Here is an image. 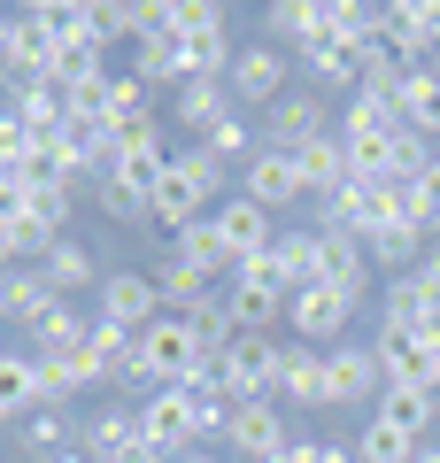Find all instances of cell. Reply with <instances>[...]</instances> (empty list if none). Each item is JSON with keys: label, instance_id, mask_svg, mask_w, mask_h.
<instances>
[{"label": "cell", "instance_id": "7bdbcfd3", "mask_svg": "<svg viewBox=\"0 0 440 463\" xmlns=\"http://www.w3.org/2000/svg\"><path fill=\"white\" fill-rule=\"evenodd\" d=\"M0 347H8V340H0Z\"/></svg>", "mask_w": 440, "mask_h": 463}, {"label": "cell", "instance_id": "5b68a950", "mask_svg": "<svg viewBox=\"0 0 440 463\" xmlns=\"http://www.w3.org/2000/svg\"><path fill=\"white\" fill-rule=\"evenodd\" d=\"M78 448L93 463H155L139 440V402H100V410H78Z\"/></svg>", "mask_w": 440, "mask_h": 463}, {"label": "cell", "instance_id": "6da1fadb", "mask_svg": "<svg viewBox=\"0 0 440 463\" xmlns=\"http://www.w3.org/2000/svg\"><path fill=\"white\" fill-rule=\"evenodd\" d=\"M240 39H232V16L216 0H170V78L194 85V78H225ZM170 85V93H178Z\"/></svg>", "mask_w": 440, "mask_h": 463}, {"label": "cell", "instance_id": "e575fe53", "mask_svg": "<svg viewBox=\"0 0 440 463\" xmlns=\"http://www.w3.org/2000/svg\"><path fill=\"white\" fill-rule=\"evenodd\" d=\"M378 417H387V425H402V432H433L440 417H433V394H425V386H387V394H378Z\"/></svg>", "mask_w": 440, "mask_h": 463}, {"label": "cell", "instance_id": "5bb4252c", "mask_svg": "<svg viewBox=\"0 0 440 463\" xmlns=\"http://www.w3.org/2000/svg\"><path fill=\"white\" fill-rule=\"evenodd\" d=\"M378 24H387V39L402 47L409 70H425V62L440 54V0H387Z\"/></svg>", "mask_w": 440, "mask_h": 463}, {"label": "cell", "instance_id": "f546056e", "mask_svg": "<svg viewBox=\"0 0 440 463\" xmlns=\"http://www.w3.org/2000/svg\"><path fill=\"white\" fill-rule=\"evenodd\" d=\"M293 163H301V185H310V201H325L332 185H348V147H340V132L310 139V147L293 155Z\"/></svg>", "mask_w": 440, "mask_h": 463}, {"label": "cell", "instance_id": "7c38bea8", "mask_svg": "<svg viewBox=\"0 0 440 463\" xmlns=\"http://www.w3.org/2000/svg\"><path fill=\"white\" fill-rule=\"evenodd\" d=\"M286 440H293V432H286V410H278L271 394H263V402H232L225 448H232V456H240V463H271V456H278V448H286Z\"/></svg>", "mask_w": 440, "mask_h": 463}, {"label": "cell", "instance_id": "8992f818", "mask_svg": "<svg viewBox=\"0 0 440 463\" xmlns=\"http://www.w3.org/2000/svg\"><path fill=\"white\" fill-rule=\"evenodd\" d=\"M93 317H100V325H116V332H147L155 317H170V309H163V286H155V270H100V286H93Z\"/></svg>", "mask_w": 440, "mask_h": 463}, {"label": "cell", "instance_id": "d6986e66", "mask_svg": "<svg viewBox=\"0 0 440 463\" xmlns=\"http://www.w3.org/2000/svg\"><path fill=\"white\" fill-rule=\"evenodd\" d=\"M363 255H371V270H394V279H402V270H417L425 263V232L417 224H402V216H378L371 232H363Z\"/></svg>", "mask_w": 440, "mask_h": 463}, {"label": "cell", "instance_id": "cb8c5ba5", "mask_svg": "<svg viewBox=\"0 0 440 463\" xmlns=\"http://www.w3.org/2000/svg\"><path fill=\"white\" fill-rule=\"evenodd\" d=\"M170 116L186 124V139L216 132V124L232 116V93H225V78H194V85H178V93H170Z\"/></svg>", "mask_w": 440, "mask_h": 463}, {"label": "cell", "instance_id": "836d02e7", "mask_svg": "<svg viewBox=\"0 0 440 463\" xmlns=\"http://www.w3.org/2000/svg\"><path fill=\"white\" fill-rule=\"evenodd\" d=\"M93 201H100L109 224H139V216H155V185H131V178H116V170L93 185Z\"/></svg>", "mask_w": 440, "mask_h": 463}, {"label": "cell", "instance_id": "7a4b0ae2", "mask_svg": "<svg viewBox=\"0 0 440 463\" xmlns=\"http://www.w3.org/2000/svg\"><path fill=\"white\" fill-rule=\"evenodd\" d=\"M216 194H225V170L186 139V147L170 155V170L155 178V224H163V240H170V232H186V224H201V216L216 209Z\"/></svg>", "mask_w": 440, "mask_h": 463}, {"label": "cell", "instance_id": "60d3db41", "mask_svg": "<svg viewBox=\"0 0 440 463\" xmlns=\"http://www.w3.org/2000/svg\"><path fill=\"white\" fill-rule=\"evenodd\" d=\"M433 155H440V139H433Z\"/></svg>", "mask_w": 440, "mask_h": 463}, {"label": "cell", "instance_id": "d590c367", "mask_svg": "<svg viewBox=\"0 0 440 463\" xmlns=\"http://www.w3.org/2000/svg\"><path fill=\"white\" fill-rule=\"evenodd\" d=\"M85 32H93L100 47H116V39L139 32V8H116V0H85Z\"/></svg>", "mask_w": 440, "mask_h": 463}, {"label": "cell", "instance_id": "ac0fdd59", "mask_svg": "<svg viewBox=\"0 0 440 463\" xmlns=\"http://www.w3.org/2000/svg\"><path fill=\"white\" fill-rule=\"evenodd\" d=\"M85 332H93V309H78V301H54V309L39 317L32 332H24V347H32V355H47V364H70V355L85 347Z\"/></svg>", "mask_w": 440, "mask_h": 463}, {"label": "cell", "instance_id": "ba28073f", "mask_svg": "<svg viewBox=\"0 0 440 463\" xmlns=\"http://www.w3.org/2000/svg\"><path fill=\"white\" fill-rule=\"evenodd\" d=\"M325 132H332V109H325V93H310V85H293V93H278L271 109H263V147L301 155L310 139H325Z\"/></svg>", "mask_w": 440, "mask_h": 463}, {"label": "cell", "instance_id": "8fae6325", "mask_svg": "<svg viewBox=\"0 0 440 463\" xmlns=\"http://www.w3.org/2000/svg\"><path fill=\"white\" fill-rule=\"evenodd\" d=\"M240 194L255 201V209L286 216V209H301V201H310V185H301V163H293L286 147H255V163L240 170Z\"/></svg>", "mask_w": 440, "mask_h": 463}, {"label": "cell", "instance_id": "74e56055", "mask_svg": "<svg viewBox=\"0 0 440 463\" xmlns=\"http://www.w3.org/2000/svg\"><path fill=\"white\" fill-rule=\"evenodd\" d=\"M8 54H16V8H0V85H8Z\"/></svg>", "mask_w": 440, "mask_h": 463}, {"label": "cell", "instance_id": "f35d334b", "mask_svg": "<svg viewBox=\"0 0 440 463\" xmlns=\"http://www.w3.org/2000/svg\"><path fill=\"white\" fill-rule=\"evenodd\" d=\"M170 463H225L216 448H186V456H170Z\"/></svg>", "mask_w": 440, "mask_h": 463}, {"label": "cell", "instance_id": "2e32d148", "mask_svg": "<svg viewBox=\"0 0 440 463\" xmlns=\"http://www.w3.org/2000/svg\"><path fill=\"white\" fill-rule=\"evenodd\" d=\"M317 279L340 286V294H356V301L378 294V270H371V255H363L356 232H317Z\"/></svg>", "mask_w": 440, "mask_h": 463}, {"label": "cell", "instance_id": "4dcf8cb0", "mask_svg": "<svg viewBox=\"0 0 440 463\" xmlns=\"http://www.w3.org/2000/svg\"><path fill=\"white\" fill-rule=\"evenodd\" d=\"M271 255H278V270H286V286L301 294V286H317V224H278V240H271ZM286 294V301H293Z\"/></svg>", "mask_w": 440, "mask_h": 463}, {"label": "cell", "instance_id": "b9f144b4", "mask_svg": "<svg viewBox=\"0 0 440 463\" xmlns=\"http://www.w3.org/2000/svg\"><path fill=\"white\" fill-rule=\"evenodd\" d=\"M0 263H8V255H0Z\"/></svg>", "mask_w": 440, "mask_h": 463}, {"label": "cell", "instance_id": "4316f807", "mask_svg": "<svg viewBox=\"0 0 440 463\" xmlns=\"http://www.w3.org/2000/svg\"><path fill=\"white\" fill-rule=\"evenodd\" d=\"M16 440H24V456H39V463L70 456V448H78V410H32L16 425Z\"/></svg>", "mask_w": 440, "mask_h": 463}, {"label": "cell", "instance_id": "ab89813d", "mask_svg": "<svg viewBox=\"0 0 440 463\" xmlns=\"http://www.w3.org/2000/svg\"><path fill=\"white\" fill-rule=\"evenodd\" d=\"M54 463H93V456H85V448H70V456H54Z\"/></svg>", "mask_w": 440, "mask_h": 463}, {"label": "cell", "instance_id": "3957f363", "mask_svg": "<svg viewBox=\"0 0 440 463\" xmlns=\"http://www.w3.org/2000/svg\"><path fill=\"white\" fill-rule=\"evenodd\" d=\"M278 347H286L278 332H240V340L209 364V386H216L225 402H263V394H278Z\"/></svg>", "mask_w": 440, "mask_h": 463}, {"label": "cell", "instance_id": "484cf974", "mask_svg": "<svg viewBox=\"0 0 440 463\" xmlns=\"http://www.w3.org/2000/svg\"><path fill=\"white\" fill-rule=\"evenodd\" d=\"M271 47H317V39H325V0H271Z\"/></svg>", "mask_w": 440, "mask_h": 463}, {"label": "cell", "instance_id": "ffe728a7", "mask_svg": "<svg viewBox=\"0 0 440 463\" xmlns=\"http://www.w3.org/2000/svg\"><path fill=\"white\" fill-rule=\"evenodd\" d=\"M0 109H16L24 124H32L39 139L47 132H62V116H70V93L54 78H24V85H0Z\"/></svg>", "mask_w": 440, "mask_h": 463}, {"label": "cell", "instance_id": "e0dca14e", "mask_svg": "<svg viewBox=\"0 0 440 463\" xmlns=\"http://www.w3.org/2000/svg\"><path fill=\"white\" fill-rule=\"evenodd\" d=\"M54 301H62V294L47 286V270H39V263H0V325H24V332H32Z\"/></svg>", "mask_w": 440, "mask_h": 463}, {"label": "cell", "instance_id": "9a60e30c", "mask_svg": "<svg viewBox=\"0 0 440 463\" xmlns=\"http://www.w3.org/2000/svg\"><path fill=\"white\" fill-rule=\"evenodd\" d=\"M100 132L124 147V139L155 132V85H139L131 70H109V93H100Z\"/></svg>", "mask_w": 440, "mask_h": 463}, {"label": "cell", "instance_id": "7402d4cb", "mask_svg": "<svg viewBox=\"0 0 440 463\" xmlns=\"http://www.w3.org/2000/svg\"><path fill=\"white\" fill-rule=\"evenodd\" d=\"M194 147L209 155V163L225 170V178H240V170L255 163V147H263V132H255V116H240V109H232L225 124H216V132H201V139H194Z\"/></svg>", "mask_w": 440, "mask_h": 463}, {"label": "cell", "instance_id": "d6a6232c", "mask_svg": "<svg viewBox=\"0 0 440 463\" xmlns=\"http://www.w3.org/2000/svg\"><path fill=\"white\" fill-rule=\"evenodd\" d=\"M225 317H232V332H271V325H286V301L263 294V286H225Z\"/></svg>", "mask_w": 440, "mask_h": 463}, {"label": "cell", "instance_id": "277c9868", "mask_svg": "<svg viewBox=\"0 0 440 463\" xmlns=\"http://www.w3.org/2000/svg\"><path fill=\"white\" fill-rule=\"evenodd\" d=\"M225 93H232V109H240V116L271 109L278 93H293V62H286V47H271V39H247V47L232 54V70H225Z\"/></svg>", "mask_w": 440, "mask_h": 463}, {"label": "cell", "instance_id": "f1b7e54d", "mask_svg": "<svg viewBox=\"0 0 440 463\" xmlns=\"http://www.w3.org/2000/svg\"><path fill=\"white\" fill-rule=\"evenodd\" d=\"M39 270H47V286H54L62 301H78V294H93V286H100V263H93V255L78 248V240H54V248H47V263H39Z\"/></svg>", "mask_w": 440, "mask_h": 463}, {"label": "cell", "instance_id": "30bf717a", "mask_svg": "<svg viewBox=\"0 0 440 463\" xmlns=\"http://www.w3.org/2000/svg\"><path fill=\"white\" fill-rule=\"evenodd\" d=\"M325 364H332V410H363V402L378 410V394H387V364H378L371 340L325 347Z\"/></svg>", "mask_w": 440, "mask_h": 463}, {"label": "cell", "instance_id": "9c48e42d", "mask_svg": "<svg viewBox=\"0 0 440 463\" xmlns=\"http://www.w3.org/2000/svg\"><path fill=\"white\" fill-rule=\"evenodd\" d=\"M278 410H332V364H325V347H301L286 340L278 347Z\"/></svg>", "mask_w": 440, "mask_h": 463}, {"label": "cell", "instance_id": "4fadbf2b", "mask_svg": "<svg viewBox=\"0 0 440 463\" xmlns=\"http://www.w3.org/2000/svg\"><path fill=\"white\" fill-rule=\"evenodd\" d=\"M209 216H216V240L232 248V270H240V263H255V255H271V240H278V216H271V209H255L247 194H225Z\"/></svg>", "mask_w": 440, "mask_h": 463}, {"label": "cell", "instance_id": "603a6c76", "mask_svg": "<svg viewBox=\"0 0 440 463\" xmlns=\"http://www.w3.org/2000/svg\"><path fill=\"white\" fill-rule=\"evenodd\" d=\"M163 248L178 255V263H194L201 279H216V286H232V248H225V240H216V216H201V224H186V232H170Z\"/></svg>", "mask_w": 440, "mask_h": 463}, {"label": "cell", "instance_id": "8d00e7d4", "mask_svg": "<svg viewBox=\"0 0 440 463\" xmlns=\"http://www.w3.org/2000/svg\"><path fill=\"white\" fill-rule=\"evenodd\" d=\"M24 201H32V178H24V170H0V224H16Z\"/></svg>", "mask_w": 440, "mask_h": 463}, {"label": "cell", "instance_id": "d4e9b609", "mask_svg": "<svg viewBox=\"0 0 440 463\" xmlns=\"http://www.w3.org/2000/svg\"><path fill=\"white\" fill-rule=\"evenodd\" d=\"M394 109H402V124H409L417 139H440V62L409 70V78L394 85Z\"/></svg>", "mask_w": 440, "mask_h": 463}, {"label": "cell", "instance_id": "1f68e13d", "mask_svg": "<svg viewBox=\"0 0 440 463\" xmlns=\"http://www.w3.org/2000/svg\"><path fill=\"white\" fill-rule=\"evenodd\" d=\"M417 432H402V425H387V417H363V432H356V463H417Z\"/></svg>", "mask_w": 440, "mask_h": 463}, {"label": "cell", "instance_id": "52a82bcc", "mask_svg": "<svg viewBox=\"0 0 440 463\" xmlns=\"http://www.w3.org/2000/svg\"><path fill=\"white\" fill-rule=\"evenodd\" d=\"M356 309H363L356 294H340V286L317 279V286H301V294L286 301V332H293L301 347H340L348 325H356Z\"/></svg>", "mask_w": 440, "mask_h": 463}, {"label": "cell", "instance_id": "44dd1931", "mask_svg": "<svg viewBox=\"0 0 440 463\" xmlns=\"http://www.w3.org/2000/svg\"><path fill=\"white\" fill-rule=\"evenodd\" d=\"M293 62H301V85H310V93H356V85H363L356 54H348L340 39H317V47H301Z\"/></svg>", "mask_w": 440, "mask_h": 463}, {"label": "cell", "instance_id": "83f0119b", "mask_svg": "<svg viewBox=\"0 0 440 463\" xmlns=\"http://www.w3.org/2000/svg\"><path fill=\"white\" fill-rule=\"evenodd\" d=\"M155 286H163V309H170V317H194L201 301L216 294V279H201V270H194V263H178L170 248L155 255Z\"/></svg>", "mask_w": 440, "mask_h": 463}]
</instances>
